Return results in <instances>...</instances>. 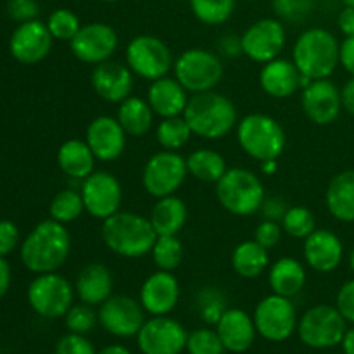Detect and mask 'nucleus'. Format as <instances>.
<instances>
[{"label":"nucleus","mask_w":354,"mask_h":354,"mask_svg":"<svg viewBox=\"0 0 354 354\" xmlns=\"http://www.w3.org/2000/svg\"><path fill=\"white\" fill-rule=\"evenodd\" d=\"M71 254V235L66 225L52 218L35 225L19 245V258L28 272L40 273L57 272Z\"/></svg>","instance_id":"obj_1"},{"label":"nucleus","mask_w":354,"mask_h":354,"mask_svg":"<svg viewBox=\"0 0 354 354\" xmlns=\"http://www.w3.org/2000/svg\"><path fill=\"white\" fill-rule=\"evenodd\" d=\"M100 237L113 254L138 259L151 254L158 234L147 216L131 211H118L102 221Z\"/></svg>","instance_id":"obj_2"},{"label":"nucleus","mask_w":354,"mask_h":354,"mask_svg":"<svg viewBox=\"0 0 354 354\" xmlns=\"http://www.w3.org/2000/svg\"><path fill=\"white\" fill-rule=\"evenodd\" d=\"M183 118L196 137L206 140H220L234 131L239 123L237 107L216 90L192 93L185 107Z\"/></svg>","instance_id":"obj_3"},{"label":"nucleus","mask_w":354,"mask_h":354,"mask_svg":"<svg viewBox=\"0 0 354 354\" xmlns=\"http://www.w3.org/2000/svg\"><path fill=\"white\" fill-rule=\"evenodd\" d=\"M341 44L330 30L313 26L304 30L292 45V62L304 78H330L339 66Z\"/></svg>","instance_id":"obj_4"},{"label":"nucleus","mask_w":354,"mask_h":354,"mask_svg":"<svg viewBox=\"0 0 354 354\" xmlns=\"http://www.w3.org/2000/svg\"><path fill=\"white\" fill-rule=\"evenodd\" d=\"M235 133L242 152L258 162L279 159L287 147L286 130L270 114H248L239 120Z\"/></svg>","instance_id":"obj_5"},{"label":"nucleus","mask_w":354,"mask_h":354,"mask_svg":"<svg viewBox=\"0 0 354 354\" xmlns=\"http://www.w3.org/2000/svg\"><path fill=\"white\" fill-rule=\"evenodd\" d=\"M216 199L230 214L252 216L259 213L266 199L265 185L256 173L245 168H230L218 180Z\"/></svg>","instance_id":"obj_6"},{"label":"nucleus","mask_w":354,"mask_h":354,"mask_svg":"<svg viewBox=\"0 0 354 354\" xmlns=\"http://www.w3.org/2000/svg\"><path fill=\"white\" fill-rule=\"evenodd\" d=\"M175 78L189 93L209 92L220 85L223 78V62L220 55L206 48L194 47L183 50L173 64Z\"/></svg>","instance_id":"obj_7"},{"label":"nucleus","mask_w":354,"mask_h":354,"mask_svg":"<svg viewBox=\"0 0 354 354\" xmlns=\"http://www.w3.org/2000/svg\"><path fill=\"white\" fill-rule=\"evenodd\" d=\"M75 286L57 272L40 273L30 282L26 299L31 310L41 318H64L75 303Z\"/></svg>","instance_id":"obj_8"},{"label":"nucleus","mask_w":354,"mask_h":354,"mask_svg":"<svg viewBox=\"0 0 354 354\" xmlns=\"http://www.w3.org/2000/svg\"><path fill=\"white\" fill-rule=\"evenodd\" d=\"M124 61L135 76L147 82L168 76L175 64L168 45L154 35H137L131 38L124 50Z\"/></svg>","instance_id":"obj_9"},{"label":"nucleus","mask_w":354,"mask_h":354,"mask_svg":"<svg viewBox=\"0 0 354 354\" xmlns=\"http://www.w3.org/2000/svg\"><path fill=\"white\" fill-rule=\"evenodd\" d=\"M348 322L339 310L330 304H318L304 311L297 322V335L301 342L311 349H328L341 344Z\"/></svg>","instance_id":"obj_10"},{"label":"nucleus","mask_w":354,"mask_h":354,"mask_svg":"<svg viewBox=\"0 0 354 354\" xmlns=\"http://www.w3.org/2000/svg\"><path fill=\"white\" fill-rule=\"evenodd\" d=\"M189 176L187 158L176 151H159L147 159L142 171L144 190L154 199L178 192Z\"/></svg>","instance_id":"obj_11"},{"label":"nucleus","mask_w":354,"mask_h":354,"mask_svg":"<svg viewBox=\"0 0 354 354\" xmlns=\"http://www.w3.org/2000/svg\"><path fill=\"white\" fill-rule=\"evenodd\" d=\"M252 320L258 335L265 341L283 342L297 330L299 318L292 299L272 292L256 304Z\"/></svg>","instance_id":"obj_12"},{"label":"nucleus","mask_w":354,"mask_h":354,"mask_svg":"<svg viewBox=\"0 0 354 354\" xmlns=\"http://www.w3.org/2000/svg\"><path fill=\"white\" fill-rule=\"evenodd\" d=\"M242 55L258 64H266L280 57L287 44V30L277 17H263L254 21L241 35Z\"/></svg>","instance_id":"obj_13"},{"label":"nucleus","mask_w":354,"mask_h":354,"mask_svg":"<svg viewBox=\"0 0 354 354\" xmlns=\"http://www.w3.org/2000/svg\"><path fill=\"white\" fill-rule=\"evenodd\" d=\"M85 213L95 220H107L114 213L121 211L123 204V185L109 171H93L86 176L80 187Z\"/></svg>","instance_id":"obj_14"},{"label":"nucleus","mask_w":354,"mask_h":354,"mask_svg":"<svg viewBox=\"0 0 354 354\" xmlns=\"http://www.w3.org/2000/svg\"><path fill=\"white\" fill-rule=\"evenodd\" d=\"M189 332L171 317H151L137 334L142 354H182L185 351Z\"/></svg>","instance_id":"obj_15"},{"label":"nucleus","mask_w":354,"mask_h":354,"mask_svg":"<svg viewBox=\"0 0 354 354\" xmlns=\"http://www.w3.org/2000/svg\"><path fill=\"white\" fill-rule=\"evenodd\" d=\"M120 37L111 24L95 21L80 28L78 33L69 41L73 55L85 64H102L109 61L118 50Z\"/></svg>","instance_id":"obj_16"},{"label":"nucleus","mask_w":354,"mask_h":354,"mask_svg":"<svg viewBox=\"0 0 354 354\" xmlns=\"http://www.w3.org/2000/svg\"><path fill=\"white\" fill-rule=\"evenodd\" d=\"M99 324L107 334L120 339L137 337L145 322V310L140 301L130 296H111L99 306Z\"/></svg>","instance_id":"obj_17"},{"label":"nucleus","mask_w":354,"mask_h":354,"mask_svg":"<svg viewBox=\"0 0 354 354\" xmlns=\"http://www.w3.org/2000/svg\"><path fill=\"white\" fill-rule=\"evenodd\" d=\"M54 38L47 23L40 19L19 23L9 38V52L17 62L26 66L38 64L52 50Z\"/></svg>","instance_id":"obj_18"},{"label":"nucleus","mask_w":354,"mask_h":354,"mask_svg":"<svg viewBox=\"0 0 354 354\" xmlns=\"http://www.w3.org/2000/svg\"><path fill=\"white\" fill-rule=\"evenodd\" d=\"M301 106L308 120L318 127L332 124L344 109L341 88L328 78L308 83L301 93Z\"/></svg>","instance_id":"obj_19"},{"label":"nucleus","mask_w":354,"mask_h":354,"mask_svg":"<svg viewBox=\"0 0 354 354\" xmlns=\"http://www.w3.org/2000/svg\"><path fill=\"white\" fill-rule=\"evenodd\" d=\"M127 131L120 124L116 116L93 118L85 131V142L92 149L97 161L113 162L123 156L127 149Z\"/></svg>","instance_id":"obj_20"},{"label":"nucleus","mask_w":354,"mask_h":354,"mask_svg":"<svg viewBox=\"0 0 354 354\" xmlns=\"http://www.w3.org/2000/svg\"><path fill=\"white\" fill-rule=\"evenodd\" d=\"M142 308L151 317H166L176 308L180 301V282L173 272H158L151 273L144 280L138 294Z\"/></svg>","instance_id":"obj_21"},{"label":"nucleus","mask_w":354,"mask_h":354,"mask_svg":"<svg viewBox=\"0 0 354 354\" xmlns=\"http://www.w3.org/2000/svg\"><path fill=\"white\" fill-rule=\"evenodd\" d=\"M92 88L100 99L111 104H120L131 95L135 86V75L130 68L118 61H106L93 66L90 75Z\"/></svg>","instance_id":"obj_22"},{"label":"nucleus","mask_w":354,"mask_h":354,"mask_svg":"<svg viewBox=\"0 0 354 354\" xmlns=\"http://www.w3.org/2000/svg\"><path fill=\"white\" fill-rule=\"evenodd\" d=\"M310 78H304L292 62V59L277 57L263 64L259 71V85L266 95L273 99H287L292 97L299 88L310 83Z\"/></svg>","instance_id":"obj_23"},{"label":"nucleus","mask_w":354,"mask_h":354,"mask_svg":"<svg viewBox=\"0 0 354 354\" xmlns=\"http://www.w3.org/2000/svg\"><path fill=\"white\" fill-rule=\"evenodd\" d=\"M303 256L306 265L317 273H330L342 263L344 245L339 235L327 228H317L304 239Z\"/></svg>","instance_id":"obj_24"},{"label":"nucleus","mask_w":354,"mask_h":354,"mask_svg":"<svg viewBox=\"0 0 354 354\" xmlns=\"http://www.w3.org/2000/svg\"><path fill=\"white\" fill-rule=\"evenodd\" d=\"M216 332L225 349L234 354L249 351L258 335L252 317L241 308H227L216 324Z\"/></svg>","instance_id":"obj_25"},{"label":"nucleus","mask_w":354,"mask_h":354,"mask_svg":"<svg viewBox=\"0 0 354 354\" xmlns=\"http://www.w3.org/2000/svg\"><path fill=\"white\" fill-rule=\"evenodd\" d=\"M147 102L152 107L156 116L173 118L183 116L185 107L189 104V92L176 78L162 76V78L151 82L147 88Z\"/></svg>","instance_id":"obj_26"},{"label":"nucleus","mask_w":354,"mask_h":354,"mask_svg":"<svg viewBox=\"0 0 354 354\" xmlns=\"http://www.w3.org/2000/svg\"><path fill=\"white\" fill-rule=\"evenodd\" d=\"M113 273L102 263H88L80 270L75 280V292L82 303L100 306L113 296Z\"/></svg>","instance_id":"obj_27"},{"label":"nucleus","mask_w":354,"mask_h":354,"mask_svg":"<svg viewBox=\"0 0 354 354\" xmlns=\"http://www.w3.org/2000/svg\"><path fill=\"white\" fill-rule=\"evenodd\" d=\"M308 280L306 268L299 259L283 256L268 268V286L273 294L283 297H296L304 289Z\"/></svg>","instance_id":"obj_28"},{"label":"nucleus","mask_w":354,"mask_h":354,"mask_svg":"<svg viewBox=\"0 0 354 354\" xmlns=\"http://www.w3.org/2000/svg\"><path fill=\"white\" fill-rule=\"evenodd\" d=\"M97 158L92 149L82 138H69L57 149V165L66 176L73 180H83L95 171Z\"/></svg>","instance_id":"obj_29"},{"label":"nucleus","mask_w":354,"mask_h":354,"mask_svg":"<svg viewBox=\"0 0 354 354\" xmlns=\"http://www.w3.org/2000/svg\"><path fill=\"white\" fill-rule=\"evenodd\" d=\"M325 204L332 216L342 223H354V169H346L330 180Z\"/></svg>","instance_id":"obj_30"},{"label":"nucleus","mask_w":354,"mask_h":354,"mask_svg":"<svg viewBox=\"0 0 354 354\" xmlns=\"http://www.w3.org/2000/svg\"><path fill=\"white\" fill-rule=\"evenodd\" d=\"M187 218H189V209H187L185 201L173 194V196L156 199L149 220L158 235H178L185 227Z\"/></svg>","instance_id":"obj_31"},{"label":"nucleus","mask_w":354,"mask_h":354,"mask_svg":"<svg viewBox=\"0 0 354 354\" xmlns=\"http://www.w3.org/2000/svg\"><path fill=\"white\" fill-rule=\"evenodd\" d=\"M154 111L147 99L130 95L118 104L116 118L128 137H145L154 124Z\"/></svg>","instance_id":"obj_32"},{"label":"nucleus","mask_w":354,"mask_h":354,"mask_svg":"<svg viewBox=\"0 0 354 354\" xmlns=\"http://www.w3.org/2000/svg\"><path fill=\"white\" fill-rule=\"evenodd\" d=\"M232 268L242 279H258L270 268V251L254 239L241 242L232 252Z\"/></svg>","instance_id":"obj_33"},{"label":"nucleus","mask_w":354,"mask_h":354,"mask_svg":"<svg viewBox=\"0 0 354 354\" xmlns=\"http://www.w3.org/2000/svg\"><path fill=\"white\" fill-rule=\"evenodd\" d=\"M187 168L189 175H192L197 182L214 183V185L228 169L223 156L213 149H197L190 152L187 158Z\"/></svg>","instance_id":"obj_34"},{"label":"nucleus","mask_w":354,"mask_h":354,"mask_svg":"<svg viewBox=\"0 0 354 354\" xmlns=\"http://www.w3.org/2000/svg\"><path fill=\"white\" fill-rule=\"evenodd\" d=\"M85 213L82 192L75 189H62L52 197L48 204V216L62 225H69Z\"/></svg>","instance_id":"obj_35"},{"label":"nucleus","mask_w":354,"mask_h":354,"mask_svg":"<svg viewBox=\"0 0 354 354\" xmlns=\"http://www.w3.org/2000/svg\"><path fill=\"white\" fill-rule=\"evenodd\" d=\"M189 123L183 116L162 118L156 128V140L165 151H176L185 147L192 137Z\"/></svg>","instance_id":"obj_36"},{"label":"nucleus","mask_w":354,"mask_h":354,"mask_svg":"<svg viewBox=\"0 0 354 354\" xmlns=\"http://www.w3.org/2000/svg\"><path fill=\"white\" fill-rule=\"evenodd\" d=\"M192 14L206 26H220L232 19L237 0H189Z\"/></svg>","instance_id":"obj_37"},{"label":"nucleus","mask_w":354,"mask_h":354,"mask_svg":"<svg viewBox=\"0 0 354 354\" xmlns=\"http://www.w3.org/2000/svg\"><path fill=\"white\" fill-rule=\"evenodd\" d=\"M156 268L175 272L183 261V244L178 235H158L151 251Z\"/></svg>","instance_id":"obj_38"},{"label":"nucleus","mask_w":354,"mask_h":354,"mask_svg":"<svg viewBox=\"0 0 354 354\" xmlns=\"http://www.w3.org/2000/svg\"><path fill=\"white\" fill-rule=\"evenodd\" d=\"M283 234L292 239H304L317 230V218L308 207L304 206H289L286 216L280 221Z\"/></svg>","instance_id":"obj_39"},{"label":"nucleus","mask_w":354,"mask_h":354,"mask_svg":"<svg viewBox=\"0 0 354 354\" xmlns=\"http://www.w3.org/2000/svg\"><path fill=\"white\" fill-rule=\"evenodd\" d=\"M82 26L83 24L78 14L73 12L71 9H66V7L52 10L47 19V28L52 38L59 41H68V44L75 38V35L78 33Z\"/></svg>","instance_id":"obj_40"},{"label":"nucleus","mask_w":354,"mask_h":354,"mask_svg":"<svg viewBox=\"0 0 354 354\" xmlns=\"http://www.w3.org/2000/svg\"><path fill=\"white\" fill-rule=\"evenodd\" d=\"M197 310L207 325L216 327L221 315L227 311V297L216 287H204L197 294Z\"/></svg>","instance_id":"obj_41"},{"label":"nucleus","mask_w":354,"mask_h":354,"mask_svg":"<svg viewBox=\"0 0 354 354\" xmlns=\"http://www.w3.org/2000/svg\"><path fill=\"white\" fill-rule=\"evenodd\" d=\"M185 351L189 354H225V346L218 335L216 328H196L189 332Z\"/></svg>","instance_id":"obj_42"},{"label":"nucleus","mask_w":354,"mask_h":354,"mask_svg":"<svg viewBox=\"0 0 354 354\" xmlns=\"http://www.w3.org/2000/svg\"><path fill=\"white\" fill-rule=\"evenodd\" d=\"M64 324L66 328L73 334L86 335L99 324V313L90 304H73L68 313L64 315Z\"/></svg>","instance_id":"obj_43"},{"label":"nucleus","mask_w":354,"mask_h":354,"mask_svg":"<svg viewBox=\"0 0 354 354\" xmlns=\"http://www.w3.org/2000/svg\"><path fill=\"white\" fill-rule=\"evenodd\" d=\"M272 7L280 21L299 24L313 14L317 0H272Z\"/></svg>","instance_id":"obj_44"},{"label":"nucleus","mask_w":354,"mask_h":354,"mask_svg":"<svg viewBox=\"0 0 354 354\" xmlns=\"http://www.w3.org/2000/svg\"><path fill=\"white\" fill-rule=\"evenodd\" d=\"M54 354H97V351L86 335L69 332L59 339Z\"/></svg>","instance_id":"obj_45"},{"label":"nucleus","mask_w":354,"mask_h":354,"mask_svg":"<svg viewBox=\"0 0 354 354\" xmlns=\"http://www.w3.org/2000/svg\"><path fill=\"white\" fill-rule=\"evenodd\" d=\"M282 234H283V228L279 221L261 220L254 230V241L270 251V249L279 245L280 239H282Z\"/></svg>","instance_id":"obj_46"},{"label":"nucleus","mask_w":354,"mask_h":354,"mask_svg":"<svg viewBox=\"0 0 354 354\" xmlns=\"http://www.w3.org/2000/svg\"><path fill=\"white\" fill-rule=\"evenodd\" d=\"M7 14L16 23L38 19L40 6L37 0H7Z\"/></svg>","instance_id":"obj_47"},{"label":"nucleus","mask_w":354,"mask_h":354,"mask_svg":"<svg viewBox=\"0 0 354 354\" xmlns=\"http://www.w3.org/2000/svg\"><path fill=\"white\" fill-rule=\"evenodd\" d=\"M21 245L19 228L14 221L0 220V256L7 258Z\"/></svg>","instance_id":"obj_48"},{"label":"nucleus","mask_w":354,"mask_h":354,"mask_svg":"<svg viewBox=\"0 0 354 354\" xmlns=\"http://www.w3.org/2000/svg\"><path fill=\"white\" fill-rule=\"evenodd\" d=\"M335 308L344 317L346 322L354 324V279L341 286L337 297H335Z\"/></svg>","instance_id":"obj_49"},{"label":"nucleus","mask_w":354,"mask_h":354,"mask_svg":"<svg viewBox=\"0 0 354 354\" xmlns=\"http://www.w3.org/2000/svg\"><path fill=\"white\" fill-rule=\"evenodd\" d=\"M287 209H289V206H287L286 201L282 199V197L279 196H273V197H266L265 201H263V206H261V214H263V220H272V221H282V218L286 216Z\"/></svg>","instance_id":"obj_50"},{"label":"nucleus","mask_w":354,"mask_h":354,"mask_svg":"<svg viewBox=\"0 0 354 354\" xmlns=\"http://www.w3.org/2000/svg\"><path fill=\"white\" fill-rule=\"evenodd\" d=\"M339 64L354 76V37H346L339 48Z\"/></svg>","instance_id":"obj_51"},{"label":"nucleus","mask_w":354,"mask_h":354,"mask_svg":"<svg viewBox=\"0 0 354 354\" xmlns=\"http://www.w3.org/2000/svg\"><path fill=\"white\" fill-rule=\"evenodd\" d=\"M218 47H220L221 54L227 55V57H239V55H242V41L241 37H237V35H225L220 40V44H218Z\"/></svg>","instance_id":"obj_52"},{"label":"nucleus","mask_w":354,"mask_h":354,"mask_svg":"<svg viewBox=\"0 0 354 354\" xmlns=\"http://www.w3.org/2000/svg\"><path fill=\"white\" fill-rule=\"evenodd\" d=\"M337 26L344 37H354V7H342L337 16Z\"/></svg>","instance_id":"obj_53"},{"label":"nucleus","mask_w":354,"mask_h":354,"mask_svg":"<svg viewBox=\"0 0 354 354\" xmlns=\"http://www.w3.org/2000/svg\"><path fill=\"white\" fill-rule=\"evenodd\" d=\"M10 282H12V270H10L9 261L0 256V299L9 292Z\"/></svg>","instance_id":"obj_54"},{"label":"nucleus","mask_w":354,"mask_h":354,"mask_svg":"<svg viewBox=\"0 0 354 354\" xmlns=\"http://www.w3.org/2000/svg\"><path fill=\"white\" fill-rule=\"evenodd\" d=\"M341 95H342V107L354 116V76H351V80H348V83L342 86Z\"/></svg>","instance_id":"obj_55"},{"label":"nucleus","mask_w":354,"mask_h":354,"mask_svg":"<svg viewBox=\"0 0 354 354\" xmlns=\"http://www.w3.org/2000/svg\"><path fill=\"white\" fill-rule=\"evenodd\" d=\"M342 353L344 354H354V327L348 328L341 341Z\"/></svg>","instance_id":"obj_56"},{"label":"nucleus","mask_w":354,"mask_h":354,"mask_svg":"<svg viewBox=\"0 0 354 354\" xmlns=\"http://www.w3.org/2000/svg\"><path fill=\"white\" fill-rule=\"evenodd\" d=\"M259 169L265 176L275 175L277 169H279V159H268V161L259 162Z\"/></svg>","instance_id":"obj_57"},{"label":"nucleus","mask_w":354,"mask_h":354,"mask_svg":"<svg viewBox=\"0 0 354 354\" xmlns=\"http://www.w3.org/2000/svg\"><path fill=\"white\" fill-rule=\"evenodd\" d=\"M97 354H131V351L123 344H109L106 348L99 349Z\"/></svg>","instance_id":"obj_58"},{"label":"nucleus","mask_w":354,"mask_h":354,"mask_svg":"<svg viewBox=\"0 0 354 354\" xmlns=\"http://www.w3.org/2000/svg\"><path fill=\"white\" fill-rule=\"evenodd\" d=\"M349 268H351V272L354 273V248H353L351 254H349Z\"/></svg>","instance_id":"obj_59"},{"label":"nucleus","mask_w":354,"mask_h":354,"mask_svg":"<svg viewBox=\"0 0 354 354\" xmlns=\"http://www.w3.org/2000/svg\"><path fill=\"white\" fill-rule=\"evenodd\" d=\"M344 6H349V7H354V0H341Z\"/></svg>","instance_id":"obj_60"},{"label":"nucleus","mask_w":354,"mask_h":354,"mask_svg":"<svg viewBox=\"0 0 354 354\" xmlns=\"http://www.w3.org/2000/svg\"><path fill=\"white\" fill-rule=\"evenodd\" d=\"M99 2H104V3H116V2H121V0H99Z\"/></svg>","instance_id":"obj_61"},{"label":"nucleus","mask_w":354,"mask_h":354,"mask_svg":"<svg viewBox=\"0 0 354 354\" xmlns=\"http://www.w3.org/2000/svg\"><path fill=\"white\" fill-rule=\"evenodd\" d=\"M342 354H344V353H342Z\"/></svg>","instance_id":"obj_62"}]
</instances>
